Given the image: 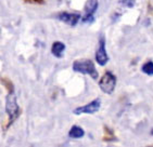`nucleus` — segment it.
Wrapping results in <instances>:
<instances>
[{
	"label": "nucleus",
	"instance_id": "obj_1",
	"mask_svg": "<svg viewBox=\"0 0 153 147\" xmlns=\"http://www.w3.org/2000/svg\"><path fill=\"white\" fill-rule=\"evenodd\" d=\"M73 71L82 75H89L92 79H97L99 76L97 69L94 67V63L89 59H80L74 61Z\"/></svg>",
	"mask_w": 153,
	"mask_h": 147
},
{
	"label": "nucleus",
	"instance_id": "obj_2",
	"mask_svg": "<svg viewBox=\"0 0 153 147\" xmlns=\"http://www.w3.org/2000/svg\"><path fill=\"white\" fill-rule=\"evenodd\" d=\"M6 112L9 116V126L13 123L20 115V106L18 104V97L14 94V92H9V94L7 95Z\"/></svg>",
	"mask_w": 153,
	"mask_h": 147
},
{
	"label": "nucleus",
	"instance_id": "obj_3",
	"mask_svg": "<svg viewBox=\"0 0 153 147\" xmlns=\"http://www.w3.org/2000/svg\"><path fill=\"white\" fill-rule=\"evenodd\" d=\"M99 87L101 91L105 94H112L116 87V77L111 71H106L103 74L102 78L99 81Z\"/></svg>",
	"mask_w": 153,
	"mask_h": 147
},
{
	"label": "nucleus",
	"instance_id": "obj_4",
	"mask_svg": "<svg viewBox=\"0 0 153 147\" xmlns=\"http://www.w3.org/2000/svg\"><path fill=\"white\" fill-rule=\"evenodd\" d=\"M99 8V0H87L84 7L85 15L82 18L84 23H94V13Z\"/></svg>",
	"mask_w": 153,
	"mask_h": 147
},
{
	"label": "nucleus",
	"instance_id": "obj_5",
	"mask_svg": "<svg viewBox=\"0 0 153 147\" xmlns=\"http://www.w3.org/2000/svg\"><path fill=\"white\" fill-rule=\"evenodd\" d=\"M101 107V100L98 97L96 100L91 101L90 103H88L87 105L79 106L73 110L74 115H82V114H87V115H92L100 109Z\"/></svg>",
	"mask_w": 153,
	"mask_h": 147
},
{
	"label": "nucleus",
	"instance_id": "obj_6",
	"mask_svg": "<svg viewBox=\"0 0 153 147\" xmlns=\"http://www.w3.org/2000/svg\"><path fill=\"white\" fill-rule=\"evenodd\" d=\"M96 61L100 66H104V65H106V63L109 62V55L106 52L104 36H100V38H99L98 48L96 50Z\"/></svg>",
	"mask_w": 153,
	"mask_h": 147
},
{
	"label": "nucleus",
	"instance_id": "obj_7",
	"mask_svg": "<svg viewBox=\"0 0 153 147\" xmlns=\"http://www.w3.org/2000/svg\"><path fill=\"white\" fill-rule=\"evenodd\" d=\"M56 18L60 20L63 23L68 24L70 26H75L82 18V15L79 13H71V12H60L56 15Z\"/></svg>",
	"mask_w": 153,
	"mask_h": 147
},
{
	"label": "nucleus",
	"instance_id": "obj_8",
	"mask_svg": "<svg viewBox=\"0 0 153 147\" xmlns=\"http://www.w3.org/2000/svg\"><path fill=\"white\" fill-rule=\"evenodd\" d=\"M64 51H65V44L63 43V42H61V41L53 42L52 47H51V53H52L53 56H56L58 59L63 57Z\"/></svg>",
	"mask_w": 153,
	"mask_h": 147
},
{
	"label": "nucleus",
	"instance_id": "obj_9",
	"mask_svg": "<svg viewBox=\"0 0 153 147\" xmlns=\"http://www.w3.org/2000/svg\"><path fill=\"white\" fill-rule=\"evenodd\" d=\"M68 136L71 138H75V140L82 138L85 136V131L79 126H73L71 128V130L68 131Z\"/></svg>",
	"mask_w": 153,
	"mask_h": 147
},
{
	"label": "nucleus",
	"instance_id": "obj_10",
	"mask_svg": "<svg viewBox=\"0 0 153 147\" xmlns=\"http://www.w3.org/2000/svg\"><path fill=\"white\" fill-rule=\"evenodd\" d=\"M141 71L148 76H153V62H147L142 65Z\"/></svg>",
	"mask_w": 153,
	"mask_h": 147
},
{
	"label": "nucleus",
	"instance_id": "obj_11",
	"mask_svg": "<svg viewBox=\"0 0 153 147\" xmlns=\"http://www.w3.org/2000/svg\"><path fill=\"white\" fill-rule=\"evenodd\" d=\"M120 3H121L122 6L126 7V8H134L136 4V0H120Z\"/></svg>",
	"mask_w": 153,
	"mask_h": 147
},
{
	"label": "nucleus",
	"instance_id": "obj_12",
	"mask_svg": "<svg viewBox=\"0 0 153 147\" xmlns=\"http://www.w3.org/2000/svg\"><path fill=\"white\" fill-rule=\"evenodd\" d=\"M33 1H35V2H38V3H42V2H44V0H33Z\"/></svg>",
	"mask_w": 153,
	"mask_h": 147
},
{
	"label": "nucleus",
	"instance_id": "obj_13",
	"mask_svg": "<svg viewBox=\"0 0 153 147\" xmlns=\"http://www.w3.org/2000/svg\"><path fill=\"white\" fill-rule=\"evenodd\" d=\"M151 135H153V129L151 130Z\"/></svg>",
	"mask_w": 153,
	"mask_h": 147
}]
</instances>
